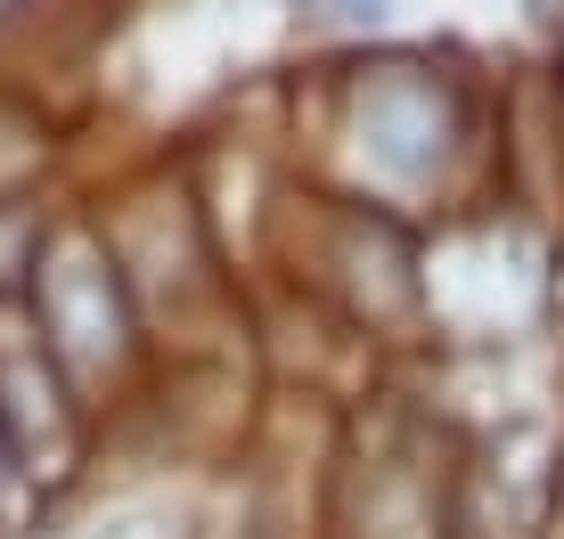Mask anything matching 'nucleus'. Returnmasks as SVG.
I'll return each mask as SVG.
<instances>
[{"instance_id": "1", "label": "nucleus", "mask_w": 564, "mask_h": 539, "mask_svg": "<svg viewBox=\"0 0 564 539\" xmlns=\"http://www.w3.org/2000/svg\"><path fill=\"white\" fill-rule=\"evenodd\" d=\"M17 302L33 311L50 360L74 384V400H90L99 384L115 393L123 369L140 360V302H131L115 254L99 245V229H83V221L42 238V262H33L25 286H17Z\"/></svg>"}, {"instance_id": "3", "label": "nucleus", "mask_w": 564, "mask_h": 539, "mask_svg": "<svg viewBox=\"0 0 564 539\" xmlns=\"http://www.w3.org/2000/svg\"><path fill=\"white\" fill-rule=\"evenodd\" d=\"M9 474H17V458H9V441H0V483H9Z\"/></svg>"}, {"instance_id": "2", "label": "nucleus", "mask_w": 564, "mask_h": 539, "mask_svg": "<svg viewBox=\"0 0 564 539\" xmlns=\"http://www.w3.org/2000/svg\"><path fill=\"white\" fill-rule=\"evenodd\" d=\"M352 140L377 180L393 188H425L442 172L458 140V114H451V90L434 82L425 66H377L352 82Z\"/></svg>"}]
</instances>
